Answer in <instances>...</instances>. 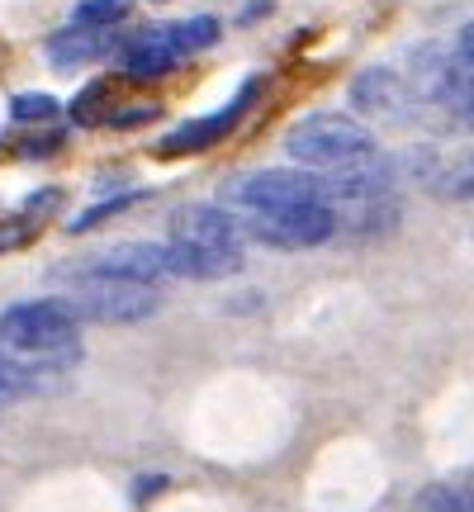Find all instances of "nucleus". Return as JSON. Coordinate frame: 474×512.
Returning a JSON list of instances; mask_svg holds the SVG:
<instances>
[{"instance_id": "1", "label": "nucleus", "mask_w": 474, "mask_h": 512, "mask_svg": "<svg viewBox=\"0 0 474 512\" xmlns=\"http://www.w3.org/2000/svg\"><path fill=\"white\" fill-rule=\"evenodd\" d=\"M171 271L185 280H223L242 271V228L219 204H185L171 214Z\"/></svg>"}, {"instance_id": "2", "label": "nucleus", "mask_w": 474, "mask_h": 512, "mask_svg": "<svg viewBox=\"0 0 474 512\" xmlns=\"http://www.w3.org/2000/svg\"><path fill=\"white\" fill-rule=\"evenodd\" d=\"M285 152L304 171H323V176H337L347 166L380 157L375 152V133L361 119H351V114H304L285 133Z\"/></svg>"}, {"instance_id": "3", "label": "nucleus", "mask_w": 474, "mask_h": 512, "mask_svg": "<svg viewBox=\"0 0 474 512\" xmlns=\"http://www.w3.org/2000/svg\"><path fill=\"white\" fill-rule=\"evenodd\" d=\"M76 328H81V318L62 299H29V304H10L0 313V342L24 356H43V361L72 356Z\"/></svg>"}, {"instance_id": "4", "label": "nucleus", "mask_w": 474, "mask_h": 512, "mask_svg": "<svg viewBox=\"0 0 474 512\" xmlns=\"http://www.w3.org/2000/svg\"><path fill=\"white\" fill-rule=\"evenodd\" d=\"M228 214L242 219H271L285 209H304V204H328V185L313 171H252L242 181L228 185Z\"/></svg>"}, {"instance_id": "5", "label": "nucleus", "mask_w": 474, "mask_h": 512, "mask_svg": "<svg viewBox=\"0 0 474 512\" xmlns=\"http://www.w3.org/2000/svg\"><path fill=\"white\" fill-rule=\"evenodd\" d=\"M76 318H91V323H143L162 309V294L157 285H143V280H128V275L114 271H86L67 294Z\"/></svg>"}, {"instance_id": "6", "label": "nucleus", "mask_w": 474, "mask_h": 512, "mask_svg": "<svg viewBox=\"0 0 474 512\" xmlns=\"http://www.w3.org/2000/svg\"><path fill=\"white\" fill-rule=\"evenodd\" d=\"M242 238H256L280 252H299V247H323L337 233V214L332 204H304V209H285L271 219H242Z\"/></svg>"}, {"instance_id": "7", "label": "nucleus", "mask_w": 474, "mask_h": 512, "mask_svg": "<svg viewBox=\"0 0 474 512\" xmlns=\"http://www.w3.org/2000/svg\"><path fill=\"white\" fill-rule=\"evenodd\" d=\"M252 100H256V81H247L233 105H223V110L209 114V119H190V124L171 128L162 143H157V152H162V157H185V152H204V147H214L228 128H237V119L247 114V105H252Z\"/></svg>"}, {"instance_id": "8", "label": "nucleus", "mask_w": 474, "mask_h": 512, "mask_svg": "<svg viewBox=\"0 0 474 512\" xmlns=\"http://www.w3.org/2000/svg\"><path fill=\"white\" fill-rule=\"evenodd\" d=\"M181 57H185L181 43H176L171 24H166V29H143V34L128 38L124 53H119V67H124L128 81H157V76H166Z\"/></svg>"}, {"instance_id": "9", "label": "nucleus", "mask_w": 474, "mask_h": 512, "mask_svg": "<svg viewBox=\"0 0 474 512\" xmlns=\"http://www.w3.org/2000/svg\"><path fill=\"white\" fill-rule=\"evenodd\" d=\"M408 100H413L408 81L399 72H389V67H370V72L351 81V105L370 114V119H403Z\"/></svg>"}, {"instance_id": "10", "label": "nucleus", "mask_w": 474, "mask_h": 512, "mask_svg": "<svg viewBox=\"0 0 474 512\" xmlns=\"http://www.w3.org/2000/svg\"><path fill=\"white\" fill-rule=\"evenodd\" d=\"M95 271H114L128 275V280H143V285H157L171 271V252L157 247V242H124V247H110L105 256H95Z\"/></svg>"}, {"instance_id": "11", "label": "nucleus", "mask_w": 474, "mask_h": 512, "mask_svg": "<svg viewBox=\"0 0 474 512\" xmlns=\"http://www.w3.org/2000/svg\"><path fill=\"white\" fill-rule=\"evenodd\" d=\"M456 67H451V57L441 53L437 43H427V48H418L413 53V76H403L408 81V91L418 95V100H437L441 105V95L451 91V81H456Z\"/></svg>"}, {"instance_id": "12", "label": "nucleus", "mask_w": 474, "mask_h": 512, "mask_svg": "<svg viewBox=\"0 0 474 512\" xmlns=\"http://www.w3.org/2000/svg\"><path fill=\"white\" fill-rule=\"evenodd\" d=\"M114 48L110 34H100V29H62V34L48 38V57H53L57 67H81V62H95V57H105Z\"/></svg>"}, {"instance_id": "13", "label": "nucleus", "mask_w": 474, "mask_h": 512, "mask_svg": "<svg viewBox=\"0 0 474 512\" xmlns=\"http://www.w3.org/2000/svg\"><path fill=\"white\" fill-rule=\"evenodd\" d=\"M432 195L451 204H470L474 200V152H460L451 162H441L437 181H432Z\"/></svg>"}, {"instance_id": "14", "label": "nucleus", "mask_w": 474, "mask_h": 512, "mask_svg": "<svg viewBox=\"0 0 474 512\" xmlns=\"http://www.w3.org/2000/svg\"><path fill=\"white\" fill-rule=\"evenodd\" d=\"M128 10H133V0H81L72 10V19H76V29H114V24H124L128 19Z\"/></svg>"}, {"instance_id": "15", "label": "nucleus", "mask_w": 474, "mask_h": 512, "mask_svg": "<svg viewBox=\"0 0 474 512\" xmlns=\"http://www.w3.org/2000/svg\"><path fill=\"white\" fill-rule=\"evenodd\" d=\"M171 34L181 43V53H200V48H214L223 34V24L214 15H195V19H181V24H171Z\"/></svg>"}, {"instance_id": "16", "label": "nucleus", "mask_w": 474, "mask_h": 512, "mask_svg": "<svg viewBox=\"0 0 474 512\" xmlns=\"http://www.w3.org/2000/svg\"><path fill=\"white\" fill-rule=\"evenodd\" d=\"M10 114H15L19 124H48L57 114V100L48 91H24L10 100Z\"/></svg>"}, {"instance_id": "17", "label": "nucleus", "mask_w": 474, "mask_h": 512, "mask_svg": "<svg viewBox=\"0 0 474 512\" xmlns=\"http://www.w3.org/2000/svg\"><path fill=\"white\" fill-rule=\"evenodd\" d=\"M441 105L451 110V119H456L460 128H470L474 133V76H456L451 91L441 95Z\"/></svg>"}, {"instance_id": "18", "label": "nucleus", "mask_w": 474, "mask_h": 512, "mask_svg": "<svg viewBox=\"0 0 474 512\" xmlns=\"http://www.w3.org/2000/svg\"><path fill=\"white\" fill-rule=\"evenodd\" d=\"M105 100H110V86H105V81H91V86L72 100L76 124H100V119H110V114H105Z\"/></svg>"}, {"instance_id": "19", "label": "nucleus", "mask_w": 474, "mask_h": 512, "mask_svg": "<svg viewBox=\"0 0 474 512\" xmlns=\"http://www.w3.org/2000/svg\"><path fill=\"white\" fill-rule=\"evenodd\" d=\"M29 389H34V375L19 366V361L0 356V408H5V403H19Z\"/></svg>"}, {"instance_id": "20", "label": "nucleus", "mask_w": 474, "mask_h": 512, "mask_svg": "<svg viewBox=\"0 0 474 512\" xmlns=\"http://www.w3.org/2000/svg\"><path fill=\"white\" fill-rule=\"evenodd\" d=\"M422 512H474V489H427L422 494Z\"/></svg>"}, {"instance_id": "21", "label": "nucleus", "mask_w": 474, "mask_h": 512, "mask_svg": "<svg viewBox=\"0 0 474 512\" xmlns=\"http://www.w3.org/2000/svg\"><path fill=\"white\" fill-rule=\"evenodd\" d=\"M128 204H138V195H114V200L95 204V209H86V214L72 223V233H91L95 223H105V219H114V214H124Z\"/></svg>"}, {"instance_id": "22", "label": "nucleus", "mask_w": 474, "mask_h": 512, "mask_svg": "<svg viewBox=\"0 0 474 512\" xmlns=\"http://www.w3.org/2000/svg\"><path fill=\"white\" fill-rule=\"evenodd\" d=\"M29 238H34V223H29V214L0 223V252H15V247H24Z\"/></svg>"}, {"instance_id": "23", "label": "nucleus", "mask_w": 474, "mask_h": 512, "mask_svg": "<svg viewBox=\"0 0 474 512\" xmlns=\"http://www.w3.org/2000/svg\"><path fill=\"white\" fill-rule=\"evenodd\" d=\"M157 105H128V114H110L114 128H133V124H147V119H157Z\"/></svg>"}, {"instance_id": "24", "label": "nucleus", "mask_w": 474, "mask_h": 512, "mask_svg": "<svg viewBox=\"0 0 474 512\" xmlns=\"http://www.w3.org/2000/svg\"><path fill=\"white\" fill-rule=\"evenodd\" d=\"M57 204H62V190H43V195H34L24 204V214H53Z\"/></svg>"}, {"instance_id": "25", "label": "nucleus", "mask_w": 474, "mask_h": 512, "mask_svg": "<svg viewBox=\"0 0 474 512\" xmlns=\"http://www.w3.org/2000/svg\"><path fill=\"white\" fill-rule=\"evenodd\" d=\"M456 57L465 62V67H474V24H465L456 34Z\"/></svg>"}, {"instance_id": "26", "label": "nucleus", "mask_w": 474, "mask_h": 512, "mask_svg": "<svg viewBox=\"0 0 474 512\" xmlns=\"http://www.w3.org/2000/svg\"><path fill=\"white\" fill-rule=\"evenodd\" d=\"M57 147H62V138H29V143H24V157H48V152H57Z\"/></svg>"}]
</instances>
